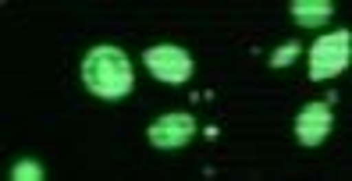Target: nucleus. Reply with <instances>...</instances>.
<instances>
[{
    "label": "nucleus",
    "instance_id": "1",
    "mask_svg": "<svg viewBox=\"0 0 352 181\" xmlns=\"http://www.w3.org/2000/svg\"><path fill=\"white\" fill-rule=\"evenodd\" d=\"M82 82L89 86V93H96L100 99H121L129 96L135 86V75L129 57L114 50V47H96L82 60Z\"/></svg>",
    "mask_w": 352,
    "mask_h": 181
},
{
    "label": "nucleus",
    "instance_id": "2",
    "mask_svg": "<svg viewBox=\"0 0 352 181\" xmlns=\"http://www.w3.org/2000/svg\"><path fill=\"white\" fill-rule=\"evenodd\" d=\"M349 53H352V36L349 32H331L320 36L314 50H309V78H335L345 71L349 64Z\"/></svg>",
    "mask_w": 352,
    "mask_h": 181
},
{
    "label": "nucleus",
    "instance_id": "3",
    "mask_svg": "<svg viewBox=\"0 0 352 181\" xmlns=\"http://www.w3.org/2000/svg\"><path fill=\"white\" fill-rule=\"evenodd\" d=\"M146 68L160 82H185L192 75V57L178 47H150L146 50Z\"/></svg>",
    "mask_w": 352,
    "mask_h": 181
},
{
    "label": "nucleus",
    "instance_id": "4",
    "mask_svg": "<svg viewBox=\"0 0 352 181\" xmlns=\"http://www.w3.org/2000/svg\"><path fill=\"white\" fill-rule=\"evenodd\" d=\"M192 132H196V121L189 114H168L157 125H150V143L160 149H178L192 138Z\"/></svg>",
    "mask_w": 352,
    "mask_h": 181
},
{
    "label": "nucleus",
    "instance_id": "5",
    "mask_svg": "<svg viewBox=\"0 0 352 181\" xmlns=\"http://www.w3.org/2000/svg\"><path fill=\"white\" fill-rule=\"evenodd\" d=\"M331 132V104H309L296 117V135L306 146H320Z\"/></svg>",
    "mask_w": 352,
    "mask_h": 181
},
{
    "label": "nucleus",
    "instance_id": "6",
    "mask_svg": "<svg viewBox=\"0 0 352 181\" xmlns=\"http://www.w3.org/2000/svg\"><path fill=\"white\" fill-rule=\"evenodd\" d=\"M335 14V8L327 4V0H292V18L299 25H320V22H327V18Z\"/></svg>",
    "mask_w": 352,
    "mask_h": 181
},
{
    "label": "nucleus",
    "instance_id": "7",
    "mask_svg": "<svg viewBox=\"0 0 352 181\" xmlns=\"http://www.w3.org/2000/svg\"><path fill=\"white\" fill-rule=\"evenodd\" d=\"M11 178L14 181H39V178H43V167H39L36 160H22V164L11 167Z\"/></svg>",
    "mask_w": 352,
    "mask_h": 181
},
{
    "label": "nucleus",
    "instance_id": "8",
    "mask_svg": "<svg viewBox=\"0 0 352 181\" xmlns=\"http://www.w3.org/2000/svg\"><path fill=\"white\" fill-rule=\"evenodd\" d=\"M296 53H299V47H296V43H285V47L271 57V64H274V68H285L288 60H296Z\"/></svg>",
    "mask_w": 352,
    "mask_h": 181
}]
</instances>
